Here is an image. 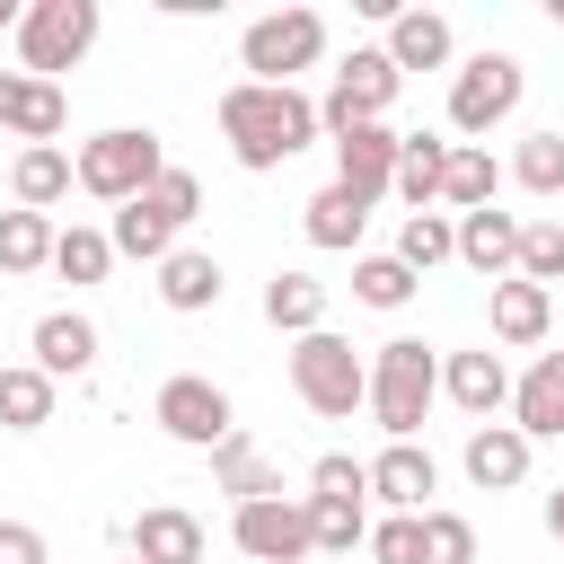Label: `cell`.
<instances>
[{"instance_id": "cell-1", "label": "cell", "mask_w": 564, "mask_h": 564, "mask_svg": "<svg viewBox=\"0 0 564 564\" xmlns=\"http://www.w3.org/2000/svg\"><path fill=\"white\" fill-rule=\"evenodd\" d=\"M212 115H220V141H229V159H238L247 176H264V167H282V159H300V150L317 141V97H300V88L229 79Z\"/></svg>"}, {"instance_id": "cell-2", "label": "cell", "mask_w": 564, "mask_h": 564, "mask_svg": "<svg viewBox=\"0 0 564 564\" xmlns=\"http://www.w3.org/2000/svg\"><path fill=\"white\" fill-rule=\"evenodd\" d=\"M432 397H441V352L423 344V335H388L379 352H370V423L388 432V441H423V414H432Z\"/></svg>"}, {"instance_id": "cell-3", "label": "cell", "mask_w": 564, "mask_h": 564, "mask_svg": "<svg viewBox=\"0 0 564 564\" xmlns=\"http://www.w3.org/2000/svg\"><path fill=\"white\" fill-rule=\"evenodd\" d=\"M167 176V150H159V132L150 123H106V132H88L79 150H70V185L88 194V203H132V194H150Z\"/></svg>"}, {"instance_id": "cell-4", "label": "cell", "mask_w": 564, "mask_h": 564, "mask_svg": "<svg viewBox=\"0 0 564 564\" xmlns=\"http://www.w3.org/2000/svg\"><path fill=\"white\" fill-rule=\"evenodd\" d=\"M194 212H203V176H194V167H167L150 194H132V203L106 220V238H115V256H132V264H167Z\"/></svg>"}, {"instance_id": "cell-5", "label": "cell", "mask_w": 564, "mask_h": 564, "mask_svg": "<svg viewBox=\"0 0 564 564\" xmlns=\"http://www.w3.org/2000/svg\"><path fill=\"white\" fill-rule=\"evenodd\" d=\"M97 26H106V18H97V0H26V18H18V70L62 88V70H79V62H88Z\"/></svg>"}, {"instance_id": "cell-6", "label": "cell", "mask_w": 564, "mask_h": 564, "mask_svg": "<svg viewBox=\"0 0 564 564\" xmlns=\"http://www.w3.org/2000/svg\"><path fill=\"white\" fill-rule=\"evenodd\" d=\"M326 62V18L317 9H264L247 35H238V70L256 79V88H291L300 70H317Z\"/></svg>"}, {"instance_id": "cell-7", "label": "cell", "mask_w": 564, "mask_h": 564, "mask_svg": "<svg viewBox=\"0 0 564 564\" xmlns=\"http://www.w3.org/2000/svg\"><path fill=\"white\" fill-rule=\"evenodd\" d=\"M291 397H300L308 414L344 423V414L370 397V361H361L335 326H317V335H300V344H291Z\"/></svg>"}, {"instance_id": "cell-8", "label": "cell", "mask_w": 564, "mask_h": 564, "mask_svg": "<svg viewBox=\"0 0 564 564\" xmlns=\"http://www.w3.org/2000/svg\"><path fill=\"white\" fill-rule=\"evenodd\" d=\"M520 88H529V70H520V53H467L458 70H449V132H494V123H511L520 115Z\"/></svg>"}, {"instance_id": "cell-9", "label": "cell", "mask_w": 564, "mask_h": 564, "mask_svg": "<svg viewBox=\"0 0 564 564\" xmlns=\"http://www.w3.org/2000/svg\"><path fill=\"white\" fill-rule=\"evenodd\" d=\"M150 423H159L167 441H185V449H220V441L238 432V405H229V388H220V379H203V370H176V379H159V397H150Z\"/></svg>"}, {"instance_id": "cell-10", "label": "cell", "mask_w": 564, "mask_h": 564, "mask_svg": "<svg viewBox=\"0 0 564 564\" xmlns=\"http://www.w3.org/2000/svg\"><path fill=\"white\" fill-rule=\"evenodd\" d=\"M397 88H405V79H397V62H388L379 44H352V53H344V70H335V88L317 97V132L335 141V132H352V123H379V115L397 106Z\"/></svg>"}, {"instance_id": "cell-11", "label": "cell", "mask_w": 564, "mask_h": 564, "mask_svg": "<svg viewBox=\"0 0 564 564\" xmlns=\"http://www.w3.org/2000/svg\"><path fill=\"white\" fill-rule=\"evenodd\" d=\"M229 546H238L247 564H300V555H308V502H300V494L238 502V511H229Z\"/></svg>"}, {"instance_id": "cell-12", "label": "cell", "mask_w": 564, "mask_h": 564, "mask_svg": "<svg viewBox=\"0 0 564 564\" xmlns=\"http://www.w3.org/2000/svg\"><path fill=\"white\" fill-rule=\"evenodd\" d=\"M70 123V97L53 79H26V70H0V132H18L26 150H53Z\"/></svg>"}, {"instance_id": "cell-13", "label": "cell", "mask_w": 564, "mask_h": 564, "mask_svg": "<svg viewBox=\"0 0 564 564\" xmlns=\"http://www.w3.org/2000/svg\"><path fill=\"white\" fill-rule=\"evenodd\" d=\"M397 141H405V132H388V123H352V132H335V185L361 194V203H379V194L397 185Z\"/></svg>"}, {"instance_id": "cell-14", "label": "cell", "mask_w": 564, "mask_h": 564, "mask_svg": "<svg viewBox=\"0 0 564 564\" xmlns=\"http://www.w3.org/2000/svg\"><path fill=\"white\" fill-rule=\"evenodd\" d=\"M485 317H494V352H538V344H546V326H555V291H538V282H520V273H502V282H494V300H485Z\"/></svg>"}, {"instance_id": "cell-15", "label": "cell", "mask_w": 564, "mask_h": 564, "mask_svg": "<svg viewBox=\"0 0 564 564\" xmlns=\"http://www.w3.org/2000/svg\"><path fill=\"white\" fill-rule=\"evenodd\" d=\"M441 397L458 405V414H476V423H494L502 405H511V361L485 344V352H441Z\"/></svg>"}, {"instance_id": "cell-16", "label": "cell", "mask_w": 564, "mask_h": 564, "mask_svg": "<svg viewBox=\"0 0 564 564\" xmlns=\"http://www.w3.org/2000/svg\"><path fill=\"white\" fill-rule=\"evenodd\" d=\"M432 494H441V458H432L423 441H388V449L370 458V502H388V511H432Z\"/></svg>"}, {"instance_id": "cell-17", "label": "cell", "mask_w": 564, "mask_h": 564, "mask_svg": "<svg viewBox=\"0 0 564 564\" xmlns=\"http://www.w3.org/2000/svg\"><path fill=\"white\" fill-rule=\"evenodd\" d=\"M26 352H35V370L62 388V379L97 370V317H79V308H44L35 335H26Z\"/></svg>"}, {"instance_id": "cell-18", "label": "cell", "mask_w": 564, "mask_h": 564, "mask_svg": "<svg viewBox=\"0 0 564 564\" xmlns=\"http://www.w3.org/2000/svg\"><path fill=\"white\" fill-rule=\"evenodd\" d=\"M529 458H538V441H520L511 423H476L467 449H458V467H467L476 494H511V485H529Z\"/></svg>"}, {"instance_id": "cell-19", "label": "cell", "mask_w": 564, "mask_h": 564, "mask_svg": "<svg viewBox=\"0 0 564 564\" xmlns=\"http://www.w3.org/2000/svg\"><path fill=\"white\" fill-rule=\"evenodd\" d=\"M123 555L132 564H203V520L185 502H150L132 529H123Z\"/></svg>"}, {"instance_id": "cell-20", "label": "cell", "mask_w": 564, "mask_h": 564, "mask_svg": "<svg viewBox=\"0 0 564 564\" xmlns=\"http://www.w3.org/2000/svg\"><path fill=\"white\" fill-rule=\"evenodd\" d=\"M511 432L520 441H564V352H538L511 379Z\"/></svg>"}, {"instance_id": "cell-21", "label": "cell", "mask_w": 564, "mask_h": 564, "mask_svg": "<svg viewBox=\"0 0 564 564\" xmlns=\"http://www.w3.org/2000/svg\"><path fill=\"white\" fill-rule=\"evenodd\" d=\"M379 53L397 62V79H405V70H449L458 35H449L441 9H388V44H379Z\"/></svg>"}, {"instance_id": "cell-22", "label": "cell", "mask_w": 564, "mask_h": 564, "mask_svg": "<svg viewBox=\"0 0 564 564\" xmlns=\"http://www.w3.org/2000/svg\"><path fill=\"white\" fill-rule=\"evenodd\" d=\"M449 229H458V264H467V273H485V282L511 273V256H520V212H494V203H485V212H458Z\"/></svg>"}, {"instance_id": "cell-23", "label": "cell", "mask_w": 564, "mask_h": 564, "mask_svg": "<svg viewBox=\"0 0 564 564\" xmlns=\"http://www.w3.org/2000/svg\"><path fill=\"white\" fill-rule=\"evenodd\" d=\"M220 291H229V273H220V256H203V247H176V256L159 264V308H176V317L220 308Z\"/></svg>"}, {"instance_id": "cell-24", "label": "cell", "mask_w": 564, "mask_h": 564, "mask_svg": "<svg viewBox=\"0 0 564 564\" xmlns=\"http://www.w3.org/2000/svg\"><path fill=\"white\" fill-rule=\"evenodd\" d=\"M300 229H308V247L352 256V247H361V229H370V203H361V194H344V185H317V194L300 203Z\"/></svg>"}, {"instance_id": "cell-25", "label": "cell", "mask_w": 564, "mask_h": 564, "mask_svg": "<svg viewBox=\"0 0 564 564\" xmlns=\"http://www.w3.org/2000/svg\"><path fill=\"white\" fill-rule=\"evenodd\" d=\"M264 326H282L291 344H300V335H317V326H326V282H317V273H300V264H282V273L264 282Z\"/></svg>"}, {"instance_id": "cell-26", "label": "cell", "mask_w": 564, "mask_h": 564, "mask_svg": "<svg viewBox=\"0 0 564 564\" xmlns=\"http://www.w3.org/2000/svg\"><path fill=\"white\" fill-rule=\"evenodd\" d=\"M212 485L229 494V511H238V502H264V494H282V476H273V458H264V449H256L247 432H229V441L212 449Z\"/></svg>"}, {"instance_id": "cell-27", "label": "cell", "mask_w": 564, "mask_h": 564, "mask_svg": "<svg viewBox=\"0 0 564 564\" xmlns=\"http://www.w3.org/2000/svg\"><path fill=\"white\" fill-rule=\"evenodd\" d=\"M53 397H62V388H53L35 361H0V432H18V441L44 432V423H53Z\"/></svg>"}, {"instance_id": "cell-28", "label": "cell", "mask_w": 564, "mask_h": 564, "mask_svg": "<svg viewBox=\"0 0 564 564\" xmlns=\"http://www.w3.org/2000/svg\"><path fill=\"white\" fill-rule=\"evenodd\" d=\"M9 194H18V212H44L53 220V203L70 194V150L53 141V150H18L9 159Z\"/></svg>"}, {"instance_id": "cell-29", "label": "cell", "mask_w": 564, "mask_h": 564, "mask_svg": "<svg viewBox=\"0 0 564 564\" xmlns=\"http://www.w3.org/2000/svg\"><path fill=\"white\" fill-rule=\"evenodd\" d=\"M441 159H449L441 132H405V141H397V185H388V194H397L405 212H432V203H441Z\"/></svg>"}, {"instance_id": "cell-30", "label": "cell", "mask_w": 564, "mask_h": 564, "mask_svg": "<svg viewBox=\"0 0 564 564\" xmlns=\"http://www.w3.org/2000/svg\"><path fill=\"white\" fill-rule=\"evenodd\" d=\"M494 150H476V141H449V159H441V203H449V220L458 212H485L494 203Z\"/></svg>"}, {"instance_id": "cell-31", "label": "cell", "mask_w": 564, "mask_h": 564, "mask_svg": "<svg viewBox=\"0 0 564 564\" xmlns=\"http://www.w3.org/2000/svg\"><path fill=\"white\" fill-rule=\"evenodd\" d=\"M414 282L432 273V264H458V229H449V212H405V229H397V247H388Z\"/></svg>"}, {"instance_id": "cell-32", "label": "cell", "mask_w": 564, "mask_h": 564, "mask_svg": "<svg viewBox=\"0 0 564 564\" xmlns=\"http://www.w3.org/2000/svg\"><path fill=\"white\" fill-rule=\"evenodd\" d=\"M308 502V555H352L370 538V502H326V494H300Z\"/></svg>"}, {"instance_id": "cell-33", "label": "cell", "mask_w": 564, "mask_h": 564, "mask_svg": "<svg viewBox=\"0 0 564 564\" xmlns=\"http://www.w3.org/2000/svg\"><path fill=\"white\" fill-rule=\"evenodd\" d=\"M53 273H62V282H106V273H115V238L88 229V220L53 229Z\"/></svg>"}, {"instance_id": "cell-34", "label": "cell", "mask_w": 564, "mask_h": 564, "mask_svg": "<svg viewBox=\"0 0 564 564\" xmlns=\"http://www.w3.org/2000/svg\"><path fill=\"white\" fill-rule=\"evenodd\" d=\"M53 264V220L44 212H0V273H44Z\"/></svg>"}, {"instance_id": "cell-35", "label": "cell", "mask_w": 564, "mask_h": 564, "mask_svg": "<svg viewBox=\"0 0 564 564\" xmlns=\"http://www.w3.org/2000/svg\"><path fill=\"white\" fill-rule=\"evenodd\" d=\"M511 273L520 282H538V291H555L564 282V220H520V256H511Z\"/></svg>"}, {"instance_id": "cell-36", "label": "cell", "mask_w": 564, "mask_h": 564, "mask_svg": "<svg viewBox=\"0 0 564 564\" xmlns=\"http://www.w3.org/2000/svg\"><path fill=\"white\" fill-rule=\"evenodd\" d=\"M511 185H520V194H564V132H520Z\"/></svg>"}, {"instance_id": "cell-37", "label": "cell", "mask_w": 564, "mask_h": 564, "mask_svg": "<svg viewBox=\"0 0 564 564\" xmlns=\"http://www.w3.org/2000/svg\"><path fill=\"white\" fill-rule=\"evenodd\" d=\"M414 291H423V282H414L397 256H352V300H361V308H405Z\"/></svg>"}, {"instance_id": "cell-38", "label": "cell", "mask_w": 564, "mask_h": 564, "mask_svg": "<svg viewBox=\"0 0 564 564\" xmlns=\"http://www.w3.org/2000/svg\"><path fill=\"white\" fill-rule=\"evenodd\" d=\"M423 564H476V520L449 511V502H432L423 511Z\"/></svg>"}, {"instance_id": "cell-39", "label": "cell", "mask_w": 564, "mask_h": 564, "mask_svg": "<svg viewBox=\"0 0 564 564\" xmlns=\"http://www.w3.org/2000/svg\"><path fill=\"white\" fill-rule=\"evenodd\" d=\"M370 564H423V511H388V520H370Z\"/></svg>"}, {"instance_id": "cell-40", "label": "cell", "mask_w": 564, "mask_h": 564, "mask_svg": "<svg viewBox=\"0 0 564 564\" xmlns=\"http://www.w3.org/2000/svg\"><path fill=\"white\" fill-rule=\"evenodd\" d=\"M308 494H326V502H370V458H344V449H326V458L308 467Z\"/></svg>"}, {"instance_id": "cell-41", "label": "cell", "mask_w": 564, "mask_h": 564, "mask_svg": "<svg viewBox=\"0 0 564 564\" xmlns=\"http://www.w3.org/2000/svg\"><path fill=\"white\" fill-rule=\"evenodd\" d=\"M0 564H53L44 529H35V520H0Z\"/></svg>"}, {"instance_id": "cell-42", "label": "cell", "mask_w": 564, "mask_h": 564, "mask_svg": "<svg viewBox=\"0 0 564 564\" xmlns=\"http://www.w3.org/2000/svg\"><path fill=\"white\" fill-rule=\"evenodd\" d=\"M546 538H555V546H564V485H555V494H546Z\"/></svg>"}, {"instance_id": "cell-43", "label": "cell", "mask_w": 564, "mask_h": 564, "mask_svg": "<svg viewBox=\"0 0 564 564\" xmlns=\"http://www.w3.org/2000/svg\"><path fill=\"white\" fill-rule=\"evenodd\" d=\"M18 18H26V9H18V0H0V35H18Z\"/></svg>"}, {"instance_id": "cell-44", "label": "cell", "mask_w": 564, "mask_h": 564, "mask_svg": "<svg viewBox=\"0 0 564 564\" xmlns=\"http://www.w3.org/2000/svg\"><path fill=\"white\" fill-rule=\"evenodd\" d=\"M546 18H555V26H564V0H546Z\"/></svg>"}, {"instance_id": "cell-45", "label": "cell", "mask_w": 564, "mask_h": 564, "mask_svg": "<svg viewBox=\"0 0 564 564\" xmlns=\"http://www.w3.org/2000/svg\"><path fill=\"white\" fill-rule=\"evenodd\" d=\"M115 564H132V555H115Z\"/></svg>"}]
</instances>
